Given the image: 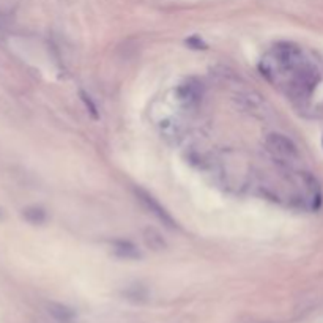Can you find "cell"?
Here are the masks:
<instances>
[{
	"instance_id": "obj_1",
	"label": "cell",
	"mask_w": 323,
	"mask_h": 323,
	"mask_svg": "<svg viewBox=\"0 0 323 323\" xmlns=\"http://www.w3.org/2000/svg\"><path fill=\"white\" fill-rule=\"evenodd\" d=\"M267 150L270 152L273 159H276L278 163L287 166L295 163L300 156L293 140L281 133H271L267 137Z\"/></svg>"
},
{
	"instance_id": "obj_2",
	"label": "cell",
	"mask_w": 323,
	"mask_h": 323,
	"mask_svg": "<svg viewBox=\"0 0 323 323\" xmlns=\"http://www.w3.org/2000/svg\"><path fill=\"white\" fill-rule=\"evenodd\" d=\"M134 194H136V199L142 203V207L145 208V210H149V212L156 218V219H159L163 224H166L167 227H175V221H173V218L166 212V208L161 205L152 194H149L147 191H143L142 188H134Z\"/></svg>"
},
{
	"instance_id": "obj_3",
	"label": "cell",
	"mask_w": 323,
	"mask_h": 323,
	"mask_svg": "<svg viewBox=\"0 0 323 323\" xmlns=\"http://www.w3.org/2000/svg\"><path fill=\"white\" fill-rule=\"evenodd\" d=\"M112 251L114 254L120 258H125V260H136V258L140 257V252L137 251V248L128 240H117L112 243Z\"/></svg>"
},
{
	"instance_id": "obj_4",
	"label": "cell",
	"mask_w": 323,
	"mask_h": 323,
	"mask_svg": "<svg viewBox=\"0 0 323 323\" xmlns=\"http://www.w3.org/2000/svg\"><path fill=\"white\" fill-rule=\"evenodd\" d=\"M47 312H49L58 323H73L76 318V312L68 308V306L60 303H49L47 304Z\"/></svg>"
},
{
	"instance_id": "obj_5",
	"label": "cell",
	"mask_w": 323,
	"mask_h": 323,
	"mask_svg": "<svg viewBox=\"0 0 323 323\" xmlns=\"http://www.w3.org/2000/svg\"><path fill=\"white\" fill-rule=\"evenodd\" d=\"M143 241H145V245H147V248H150L155 252L167 249V241L164 240V237L161 235L156 229H150V227L145 229Z\"/></svg>"
},
{
	"instance_id": "obj_6",
	"label": "cell",
	"mask_w": 323,
	"mask_h": 323,
	"mask_svg": "<svg viewBox=\"0 0 323 323\" xmlns=\"http://www.w3.org/2000/svg\"><path fill=\"white\" fill-rule=\"evenodd\" d=\"M200 98V89L199 84H192V82H186L180 87V100L189 103H196Z\"/></svg>"
},
{
	"instance_id": "obj_7",
	"label": "cell",
	"mask_w": 323,
	"mask_h": 323,
	"mask_svg": "<svg viewBox=\"0 0 323 323\" xmlns=\"http://www.w3.org/2000/svg\"><path fill=\"white\" fill-rule=\"evenodd\" d=\"M24 218L30 222V224H43L46 221V212L40 207H30L24 210Z\"/></svg>"
},
{
	"instance_id": "obj_8",
	"label": "cell",
	"mask_w": 323,
	"mask_h": 323,
	"mask_svg": "<svg viewBox=\"0 0 323 323\" xmlns=\"http://www.w3.org/2000/svg\"><path fill=\"white\" fill-rule=\"evenodd\" d=\"M80 96H82V101L85 103V106H89L90 114H92L95 119H98V114H96V106L93 104V101H92L90 96H89V95H85V93H80Z\"/></svg>"
}]
</instances>
